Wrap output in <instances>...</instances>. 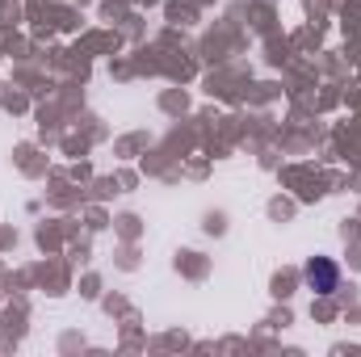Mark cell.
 <instances>
[{
    "label": "cell",
    "instance_id": "cell-1",
    "mask_svg": "<svg viewBox=\"0 0 361 357\" xmlns=\"http://www.w3.org/2000/svg\"><path fill=\"white\" fill-rule=\"evenodd\" d=\"M302 277H307V286H311L315 294H332V290L341 286V269L332 265L328 257H311L307 269H302Z\"/></svg>",
    "mask_w": 361,
    "mask_h": 357
}]
</instances>
